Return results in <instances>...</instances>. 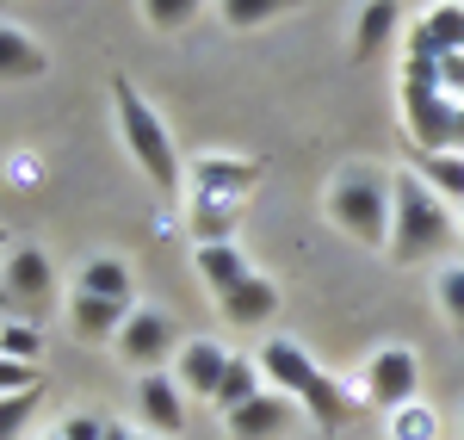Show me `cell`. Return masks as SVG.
<instances>
[{"label": "cell", "mask_w": 464, "mask_h": 440, "mask_svg": "<svg viewBox=\"0 0 464 440\" xmlns=\"http://www.w3.org/2000/svg\"><path fill=\"white\" fill-rule=\"evenodd\" d=\"M433 298H440L446 323H459V329H464V267H446V273L433 279Z\"/></svg>", "instance_id": "24"}, {"label": "cell", "mask_w": 464, "mask_h": 440, "mask_svg": "<svg viewBox=\"0 0 464 440\" xmlns=\"http://www.w3.org/2000/svg\"><path fill=\"white\" fill-rule=\"evenodd\" d=\"M106 440H137L130 428H118V422H106Z\"/></svg>", "instance_id": "30"}, {"label": "cell", "mask_w": 464, "mask_h": 440, "mask_svg": "<svg viewBox=\"0 0 464 440\" xmlns=\"http://www.w3.org/2000/svg\"><path fill=\"white\" fill-rule=\"evenodd\" d=\"M452 236H459V218L440 205V192H433L421 174H396V199H391V255L402 260V267H415V260L440 255Z\"/></svg>", "instance_id": "3"}, {"label": "cell", "mask_w": 464, "mask_h": 440, "mask_svg": "<svg viewBox=\"0 0 464 440\" xmlns=\"http://www.w3.org/2000/svg\"><path fill=\"white\" fill-rule=\"evenodd\" d=\"M192 267H198V279L211 286V298L236 292V286H242V279L254 273V267H248V255H242L236 242H198V255H192Z\"/></svg>", "instance_id": "16"}, {"label": "cell", "mask_w": 464, "mask_h": 440, "mask_svg": "<svg viewBox=\"0 0 464 440\" xmlns=\"http://www.w3.org/2000/svg\"><path fill=\"white\" fill-rule=\"evenodd\" d=\"M254 181H260V161H242V155H198V161H192V186H198V199H223V205H236Z\"/></svg>", "instance_id": "9"}, {"label": "cell", "mask_w": 464, "mask_h": 440, "mask_svg": "<svg viewBox=\"0 0 464 440\" xmlns=\"http://www.w3.org/2000/svg\"><path fill=\"white\" fill-rule=\"evenodd\" d=\"M50 63H44V50H37L32 37L19 32V25H0V81H32Z\"/></svg>", "instance_id": "18"}, {"label": "cell", "mask_w": 464, "mask_h": 440, "mask_svg": "<svg viewBox=\"0 0 464 440\" xmlns=\"http://www.w3.org/2000/svg\"><path fill=\"white\" fill-rule=\"evenodd\" d=\"M396 19H402L396 0H365V13H359V25H353V56L359 63H372V56L396 37Z\"/></svg>", "instance_id": "17"}, {"label": "cell", "mask_w": 464, "mask_h": 440, "mask_svg": "<svg viewBox=\"0 0 464 440\" xmlns=\"http://www.w3.org/2000/svg\"><path fill=\"white\" fill-rule=\"evenodd\" d=\"M459 435H464V428H459Z\"/></svg>", "instance_id": "34"}, {"label": "cell", "mask_w": 464, "mask_h": 440, "mask_svg": "<svg viewBox=\"0 0 464 440\" xmlns=\"http://www.w3.org/2000/svg\"><path fill=\"white\" fill-rule=\"evenodd\" d=\"M37 347H44V341H37L32 323H6V329H0V354H6V360H25V367H32Z\"/></svg>", "instance_id": "26"}, {"label": "cell", "mask_w": 464, "mask_h": 440, "mask_svg": "<svg viewBox=\"0 0 464 440\" xmlns=\"http://www.w3.org/2000/svg\"><path fill=\"white\" fill-rule=\"evenodd\" d=\"M459 236H464V218H459Z\"/></svg>", "instance_id": "32"}, {"label": "cell", "mask_w": 464, "mask_h": 440, "mask_svg": "<svg viewBox=\"0 0 464 440\" xmlns=\"http://www.w3.org/2000/svg\"><path fill=\"white\" fill-rule=\"evenodd\" d=\"M50 286H56V267L44 249H19L6 255V273H0V304L19 310V317H37L50 304Z\"/></svg>", "instance_id": "7"}, {"label": "cell", "mask_w": 464, "mask_h": 440, "mask_svg": "<svg viewBox=\"0 0 464 440\" xmlns=\"http://www.w3.org/2000/svg\"><path fill=\"white\" fill-rule=\"evenodd\" d=\"M415 391H421V360L409 347H378L365 367V397L378 409H409Z\"/></svg>", "instance_id": "8"}, {"label": "cell", "mask_w": 464, "mask_h": 440, "mask_svg": "<svg viewBox=\"0 0 464 440\" xmlns=\"http://www.w3.org/2000/svg\"><path fill=\"white\" fill-rule=\"evenodd\" d=\"M56 435H63V440H106V422H93V416H69Z\"/></svg>", "instance_id": "29"}, {"label": "cell", "mask_w": 464, "mask_h": 440, "mask_svg": "<svg viewBox=\"0 0 464 440\" xmlns=\"http://www.w3.org/2000/svg\"><path fill=\"white\" fill-rule=\"evenodd\" d=\"M391 199L396 181H384L378 168H347L328 186V218L365 249H391Z\"/></svg>", "instance_id": "5"}, {"label": "cell", "mask_w": 464, "mask_h": 440, "mask_svg": "<svg viewBox=\"0 0 464 440\" xmlns=\"http://www.w3.org/2000/svg\"><path fill=\"white\" fill-rule=\"evenodd\" d=\"M291 416H297V404H291L285 391H260V397H248V404L236 409V416H223V422H229L236 440H279L291 428Z\"/></svg>", "instance_id": "10"}, {"label": "cell", "mask_w": 464, "mask_h": 440, "mask_svg": "<svg viewBox=\"0 0 464 440\" xmlns=\"http://www.w3.org/2000/svg\"><path fill=\"white\" fill-rule=\"evenodd\" d=\"M19 391H37V367L6 360V354H0V397H19Z\"/></svg>", "instance_id": "27"}, {"label": "cell", "mask_w": 464, "mask_h": 440, "mask_svg": "<svg viewBox=\"0 0 464 440\" xmlns=\"http://www.w3.org/2000/svg\"><path fill=\"white\" fill-rule=\"evenodd\" d=\"M409 56H464V0H446L428 19H415Z\"/></svg>", "instance_id": "11"}, {"label": "cell", "mask_w": 464, "mask_h": 440, "mask_svg": "<svg viewBox=\"0 0 464 440\" xmlns=\"http://www.w3.org/2000/svg\"><path fill=\"white\" fill-rule=\"evenodd\" d=\"M130 310L137 304H124V298H93V292H74L69 298V329L81 335V341H118V329L130 323Z\"/></svg>", "instance_id": "14"}, {"label": "cell", "mask_w": 464, "mask_h": 440, "mask_svg": "<svg viewBox=\"0 0 464 440\" xmlns=\"http://www.w3.org/2000/svg\"><path fill=\"white\" fill-rule=\"evenodd\" d=\"M248 397H260V385H254V360H229V372H223V385H217L211 404L223 409V416H236Z\"/></svg>", "instance_id": "21"}, {"label": "cell", "mask_w": 464, "mask_h": 440, "mask_svg": "<svg viewBox=\"0 0 464 440\" xmlns=\"http://www.w3.org/2000/svg\"><path fill=\"white\" fill-rule=\"evenodd\" d=\"M260 372L285 391L291 404H304V416L316 422L322 435H334V428L353 416V397H347V391H341V385H334V378H328L297 341H285V335H273V341L260 347Z\"/></svg>", "instance_id": "2"}, {"label": "cell", "mask_w": 464, "mask_h": 440, "mask_svg": "<svg viewBox=\"0 0 464 440\" xmlns=\"http://www.w3.org/2000/svg\"><path fill=\"white\" fill-rule=\"evenodd\" d=\"M198 6H205V0H143V19L155 32H179V25H192Z\"/></svg>", "instance_id": "23"}, {"label": "cell", "mask_w": 464, "mask_h": 440, "mask_svg": "<svg viewBox=\"0 0 464 440\" xmlns=\"http://www.w3.org/2000/svg\"><path fill=\"white\" fill-rule=\"evenodd\" d=\"M402 118L415 149H464V56H402Z\"/></svg>", "instance_id": "1"}, {"label": "cell", "mask_w": 464, "mask_h": 440, "mask_svg": "<svg viewBox=\"0 0 464 440\" xmlns=\"http://www.w3.org/2000/svg\"><path fill=\"white\" fill-rule=\"evenodd\" d=\"M111 106H118V131H124L130 161H137L149 181H155V192H179L174 137H168V124L155 118V106L137 93V81H130V74H111Z\"/></svg>", "instance_id": "4"}, {"label": "cell", "mask_w": 464, "mask_h": 440, "mask_svg": "<svg viewBox=\"0 0 464 440\" xmlns=\"http://www.w3.org/2000/svg\"><path fill=\"white\" fill-rule=\"evenodd\" d=\"M217 310H223V323H236V329H260V323L279 317V286H273L266 273H248L236 292L217 298Z\"/></svg>", "instance_id": "12"}, {"label": "cell", "mask_w": 464, "mask_h": 440, "mask_svg": "<svg viewBox=\"0 0 464 440\" xmlns=\"http://www.w3.org/2000/svg\"><path fill=\"white\" fill-rule=\"evenodd\" d=\"M74 292L124 298V304H130V292H137V286H130V267H124V260H87V267H81V286H74Z\"/></svg>", "instance_id": "19"}, {"label": "cell", "mask_w": 464, "mask_h": 440, "mask_svg": "<svg viewBox=\"0 0 464 440\" xmlns=\"http://www.w3.org/2000/svg\"><path fill=\"white\" fill-rule=\"evenodd\" d=\"M415 161H421V181L440 186V192H452L464 205V155H428V149H421Z\"/></svg>", "instance_id": "22"}, {"label": "cell", "mask_w": 464, "mask_h": 440, "mask_svg": "<svg viewBox=\"0 0 464 440\" xmlns=\"http://www.w3.org/2000/svg\"><path fill=\"white\" fill-rule=\"evenodd\" d=\"M44 440H63V435H44Z\"/></svg>", "instance_id": "31"}, {"label": "cell", "mask_w": 464, "mask_h": 440, "mask_svg": "<svg viewBox=\"0 0 464 440\" xmlns=\"http://www.w3.org/2000/svg\"><path fill=\"white\" fill-rule=\"evenodd\" d=\"M32 409H37V391H19V397H0V440H19V435H25Z\"/></svg>", "instance_id": "25"}, {"label": "cell", "mask_w": 464, "mask_h": 440, "mask_svg": "<svg viewBox=\"0 0 464 440\" xmlns=\"http://www.w3.org/2000/svg\"><path fill=\"white\" fill-rule=\"evenodd\" d=\"M137 416H143L155 435H179V422H186V391H179V378L143 372V385H137Z\"/></svg>", "instance_id": "13"}, {"label": "cell", "mask_w": 464, "mask_h": 440, "mask_svg": "<svg viewBox=\"0 0 464 440\" xmlns=\"http://www.w3.org/2000/svg\"><path fill=\"white\" fill-rule=\"evenodd\" d=\"M223 372H229V354H223L217 341H186V347H179V360H174L179 391H192V397H217Z\"/></svg>", "instance_id": "15"}, {"label": "cell", "mask_w": 464, "mask_h": 440, "mask_svg": "<svg viewBox=\"0 0 464 440\" xmlns=\"http://www.w3.org/2000/svg\"><path fill=\"white\" fill-rule=\"evenodd\" d=\"M179 347L186 341H179L174 317H161V310H130V323L118 329V354L143 372H161V360H179Z\"/></svg>", "instance_id": "6"}, {"label": "cell", "mask_w": 464, "mask_h": 440, "mask_svg": "<svg viewBox=\"0 0 464 440\" xmlns=\"http://www.w3.org/2000/svg\"><path fill=\"white\" fill-rule=\"evenodd\" d=\"M137 440H149V435H137Z\"/></svg>", "instance_id": "33"}, {"label": "cell", "mask_w": 464, "mask_h": 440, "mask_svg": "<svg viewBox=\"0 0 464 440\" xmlns=\"http://www.w3.org/2000/svg\"><path fill=\"white\" fill-rule=\"evenodd\" d=\"M297 6H310V0H217L223 25H236V32H248V25H266V19H279V13H297Z\"/></svg>", "instance_id": "20"}, {"label": "cell", "mask_w": 464, "mask_h": 440, "mask_svg": "<svg viewBox=\"0 0 464 440\" xmlns=\"http://www.w3.org/2000/svg\"><path fill=\"white\" fill-rule=\"evenodd\" d=\"M428 428H433V422H428V416H421L415 404H409V409H396V440H433Z\"/></svg>", "instance_id": "28"}]
</instances>
